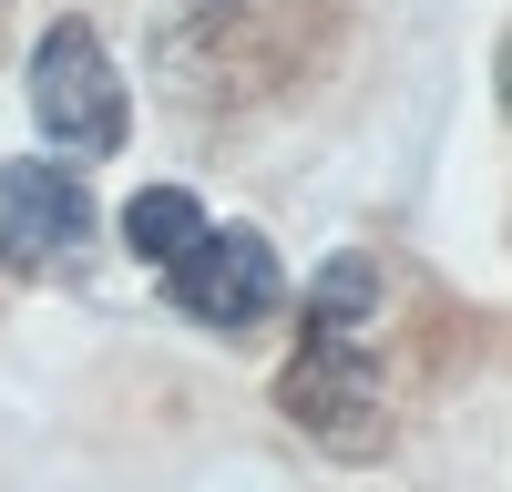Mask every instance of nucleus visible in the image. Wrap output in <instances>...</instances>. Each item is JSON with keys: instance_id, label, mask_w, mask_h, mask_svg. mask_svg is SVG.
I'll return each instance as SVG.
<instances>
[{"instance_id": "nucleus-1", "label": "nucleus", "mask_w": 512, "mask_h": 492, "mask_svg": "<svg viewBox=\"0 0 512 492\" xmlns=\"http://www.w3.org/2000/svg\"><path fill=\"white\" fill-rule=\"evenodd\" d=\"M277 400H287V421L318 451H338V462H379V451H390V390H379V359L359 339H308L287 359Z\"/></svg>"}, {"instance_id": "nucleus-3", "label": "nucleus", "mask_w": 512, "mask_h": 492, "mask_svg": "<svg viewBox=\"0 0 512 492\" xmlns=\"http://www.w3.org/2000/svg\"><path fill=\"white\" fill-rule=\"evenodd\" d=\"M164 298H175L195 328H216V339H236V328H267L287 308V267L277 246L256 226H205L175 267H164Z\"/></svg>"}, {"instance_id": "nucleus-7", "label": "nucleus", "mask_w": 512, "mask_h": 492, "mask_svg": "<svg viewBox=\"0 0 512 492\" xmlns=\"http://www.w3.org/2000/svg\"><path fill=\"white\" fill-rule=\"evenodd\" d=\"M205 11H216V0H205Z\"/></svg>"}, {"instance_id": "nucleus-4", "label": "nucleus", "mask_w": 512, "mask_h": 492, "mask_svg": "<svg viewBox=\"0 0 512 492\" xmlns=\"http://www.w3.org/2000/svg\"><path fill=\"white\" fill-rule=\"evenodd\" d=\"M93 246V195L62 164H0V267L11 277H72Z\"/></svg>"}, {"instance_id": "nucleus-2", "label": "nucleus", "mask_w": 512, "mask_h": 492, "mask_svg": "<svg viewBox=\"0 0 512 492\" xmlns=\"http://www.w3.org/2000/svg\"><path fill=\"white\" fill-rule=\"evenodd\" d=\"M31 123L52 154H113L123 144V72L93 21H52L31 41Z\"/></svg>"}, {"instance_id": "nucleus-5", "label": "nucleus", "mask_w": 512, "mask_h": 492, "mask_svg": "<svg viewBox=\"0 0 512 492\" xmlns=\"http://www.w3.org/2000/svg\"><path fill=\"white\" fill-rule=\"evenodd\" d=\"M195 236H205V205H195L185 185H144L134 205H123V246H134L144 267H175Z\"/></svg>"}, {"instance_id": "nucleus-6", "label": "nucleus", "mask_w": 512, "mask_h": 492, "mask_svg": "<svg viewBox=\"0 0 512 492\" xmlns=\"http://www.w3.org/2000/svg\"><path fill=\"white\" fill-rule=\"evenodd\" d=\"M379 318V257H328L308 287V339H359Z\"/></svg>"}]
</instances>
